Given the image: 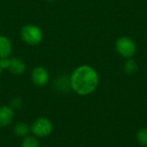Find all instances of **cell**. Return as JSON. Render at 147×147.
<instances>
[{
    "instance_id": "6da1fadb",
    "label": "cell",
    "mask_w": 147,
    "mask_h": 147,
    "mask_svg": "<svg viewBox=\"0 0 147 147\" xmlns=\"http://www.w3.org/2000/svg\"><path fill=\"white\" fill-rule=\"evenodd\" d=\"M99 82L96 71L90 65H83L77 67L70 77L71 89L79 96L93 93Z\"/></svg>"
},
{
    "instance_id": "7a4b0ae2",
    "label": "cell",
    "mask_w": 147,
    "mask_h": 147,
    "mask_svg": "<svg viewBox=\"0 0 147 147\" xmlns=\"http://www.w3.org/2000/svg\"><path fill=\"white\" fill-rule=\"evenodd\" d=\"M22 40L29 46L39 45L43 39V33L40 27L34 24L24 25L20 32Z\"/></svg>"
},
{
    "instance_id": "3957f363",
    "label": "cell",
    "mask_w": 147,
    "mask_h": 147,
    "mask_svg": "<svg viewBox=\"0 0 147 147\" xmlns=\"http://www.w3.org/2000/svg\"><path fill=\"white\" fill-rule=\"evenodd\" d=\"M30 132L35 137L45 138L49 136L53 132V124L50 120L46 117L36 119L30 127Z\"/></svg>"
},
{
    "instance_id": "277c9868",
    "label": "cell",
    "mask_w": 147,
    "mask_h": 147,
    "mask_svg": "<svg viewBox=\"0 0 147 147\" xmlns=\"http://www.w3.org/2000/svg\"><path fill=\"white\" fill-rule=\"evenodd\" d=\"M115 49L121 57L131 59L135 54L137 47L135 42L131 38L123 36L116 40Z\"/></svg>"
},
{
    "instance_id": "5b68a950",
    "label": "cell",
    "mask_w": 147,
    "mask_h": 147,
    "mask_svg": "<svg viewBox=\"0 0 147 147\" xmlns=\"http://www.w3.org/2000/svg\"><path fill=\"white\" fill-rule=\"evenodd\" d=\"M31 79L37 87H44L49 81V72L43 66H36L31 71Z\"/></svg>"
},
{
    "instance_id": "8992f818",
    "label": "cell",
    "mask_w": 147,
    "mask_h": 147,
    "mask_svg": "<svg viewBox=\"0 0 147 147\" xmlns=\"http://www.w3.org/2000/svg\"><path fill=\"white\" fill-rule=\"evenodd\" d=\"M8 70L13 75H22L26 71V64L19 58H9V65L8 67Z\"/></svg>"
},
{
    "instance_id": "52a82bcc",
    "label": "cell",
    "mask_w": 147,
    "mask_h": 147,
    "mask_svg": "<svg viewBox=\"0 0 147 147\" xmlns=\"http://www.w3.org/2000/svg\"><path fill=\"white\" fill-rule=\"evenodd\" d=\"M14 109L9 106L0 107V127H4L9 126L14 120Z\"/></svg>"
},
{
    "instance_id": "ba28073f",
    "label": "cell",
    "mask_w": 147,
    "mask_h": 147,
    "mask_svg": "<svg viewBox=\"0 0 147 147\" xmlns=\"http://www.w3.org/2000/svg\"><path fill=\"white\" fill-rule=\"evenodd\" d=\"M12 53L10 40L5 35H0V59L9 58Z\"/></svg>"
},
{
    "instance_id": "9c48e42d",
    "label": "cell",
    "mask_w": 147,
    "mask_h": 147,
    "mask_svg": "<svg viewBox=\"0 0 147 147\" xmlns=\"http://www.w3.org/2000/svg\"><path fill=\"white\" fill-rule=\"evenodd\" d=\"M14 134L20 138H24L28 136V133L30 132V127L26 124L25 122H17L13 128Z\"/></svg>"
},
{
    "instance_id": "30bf717a",
    "label": "cell",
    "mask_w": 147,
    "mask_h": 147,
    "mask_svg": "<svg viewBox=\"0 0 147 147\" xmlns=\"http://www.w3.org/2000/svg\"><path fill=\"white\" fill-rule=\"evenodd\" d=\"M55 86H56L57 90H59L60 91H66L69 88H71L70 78H66V77H59V78H58L57 80H56V83H55Z\"/></svg>"
},
{
    "instance_id": "8fae6325",
    "label": "cell",
    "mask_w": 147,
    "mask_h": 147,
    "mask_svg": "<svg viewBox=\"0 0 147 147\" xmlns=\"http://www.w3.org/2000/svg\"><path fill=\"white\" fill-rule=\"evenodd\" d=\"M21 147H40V143L35 136L28 135L22 140Z\"/></svg>"
},
{
    "instance_id": "7c38bea8",
    "label": "cell",
    "mask_w": 147,
    "mask_h": 147,
    "mask_svg": "<svg viewBox=\"0 0 147 147\" xmlns=\"http://www.w3.org/2000/svg\"><path fill=\"white\" fill-rule=\"evenodd\" d=\"M124 71L127 74L132 75L138 71V65L133 59H129L124 65Z\"/></svg>"
},
{
    "instance_id": "4fadbf2b",
    "label": "cell",
    "mask_w": 147,
    "mask_h": 147,
    "mask_svg": "<svg viewBox=\"0 0 147 147\" xmlns=\"http://www.w3.org/2000/svg\"><path fill=\"white\" fill-rule=\"evenodd\" d=\"M137 140L142 146H147V128H141L137 133Z\"/></svg>"
},
{
    "instance_id": "5bb4252c",
    "label": "cell",
    "mask_w": 147,
    "mask_h": 147,
    "mask_svg": "<svg viewBox=\"0 0 147 147\" xmlns=\"http://www.w3.org/2000/svg\"><path fill=\"white\" fill-rule=\"evenodd\" d=\"M22 106V100L20 97H14L9 104V107H11L14 110L21 109Z\"/></svg>"
},
{
    "instance_id": "9a60e30c",
    "label": "cell",
    "mask_w": 147,
    "mask_h": 147,
    "mask_svg": "<svg viewBox=\"0 0 147 147\" xmlns=\"http://www.w3.org/2000/svg\"><path fill=\"white\" fill-rule=\"evenodd\" d=\"M9 65V57L0 59V66L3 70H4V69L8 70Z\"/></svg>"
},
{
    "instance_id": "2e32d148",
    "label": "cell",
    "mask_w": 147,
    "mask_h": 147,
    "mask_svg": "<svg viewBox=\"0 0 147 147\" xmlns=\"http://www.w3.org/2000/svg\"><path fill=\"white\" fill-rule=\"evenodd\" d=\"M46 1H47V2H53V1H55V0H46Z\"/></svg>"
},
{
    "instance_id": "e0dca14e",
    "label": "cell",
    "mask_w": 147,
    "mask_h": 147,
    "mask_svg": "<svg viewBox=\"0 0 147 147\" xmlns=\"http://www.w3.org/2000/svg\"><path fill=\"white\" fill-rule=\"evenodd\" d=\"M2 71H3V69H2L1 66H0V74H1V72H2Z\"/></svg>"
}]
</instances>
